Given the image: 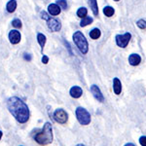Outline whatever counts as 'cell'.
<instances>
[{"label":"cell","instance_id":"obj_1","mask_svg":"<svg viewBox=\"0 0 146 146\" xmlns=\"http://www.w3.org/2000/svg\"><path fill=\"white\" fill-rule=\"evenodd\" d=\"M7 107L19 123L25 124L29 120L30 113L28 106L18 96H12L9 98L7 101Z\"/></svg>","mask_w":146,"mask_h":146},{"label":"cell","instance_id":"obj_2","mask_svg":"<svg viewBox=\"0 0 146 146\" xmlns=\"http://www.w3.org/2000/svg\"><path fill=\"white\" fill-rule=\"evenodd\" d=\"M53 129L52 124L49 122H46L43 129L40 133H36L34 136V140L40 145H47L53 142Z\"/></svg>","mask_w":146,"mask_h":146},{"label":"cell","instance_id":"obj_3","mask_svg":"<svg viewBox=\"0 0 146 146\" xmlns=\"http://www.w3.org/2000/svg\"><path fill=\"white\" fill-rule=\"evenodd\" d=\"M73 41H74L75 45L77 46V48L79 49V51L81 52L83 55H86L89 52V44L87 41L85 35L82 33L81 31H76L73 34Z\"/></svg>","mask_w":146,"mask_h":146},{"label":"cell","instance_id":"obj_4","mask_svg":"<svg viewBox=\"0 0 146 146\" xmlns=\"http://www.w3.org/2000/svg\"><path fill=\"white\" fill-rule=\"evenodd\" d=\"M75 115H76V118L78 120L80 125H82V126H87V125L91 123V114L85 108L83 107L76 108Z\"/></svg>","mask_w":146,"mask_h":146},{"label":"cell","instance_id":"obj_5","mask_svg":"<svg viewBox=\"0 0 146 146\" xmlns=\"http://www.w3.org/2000/svg\"><path fill=\"white\" fill-rule=\"evenodd\" d=\"M54 120L58 124H66L68 121V115L66 111L62 108H58L54 112Z\"/></svg>","mask_w":146,"mask_h":146},{"label":"cell","instance_id":"obj_6","mask_svg":"<svg viewBox=\"0 0 146 146\" xmlns=\"http://www.w3.org/2000/svg\"><path fill=\"white\" fill-rule=\"evenodd\" d=\"M131 34L129 32H127L123 35H116V44L118 47L121 48H126L128 46L129 42L131 41Z\"/></svg>","mask_w":146,"mask_h":146},{"label":"cell","instance_id":"obj_7","mask_svg":"<svg viewBox=\"0 0 146 146\" xmlns=\"http://www.w3.org/2000/svg\"><path fill=\"white\" fill-rule=\"evenodd\" d=\"M47 25H48L49 29H51L53 32L60 31V28H62V23L58 22V20L52 19V18H50L48 21H47Z\"/></svg>","mask_w":146,"mask_h":146},{"label":"cell","instance_id":"obj_8","mask_svg":"<svg viewBox=\"0 0 146 146\" xmlns=\"http://www.w3.org/2000/svg\"><path fill=\"white\" fill-rule=\"evenodd\" d=\"M90 90H91V93L93 94L94 98H95L96 100L100 101V102H103V101H104V96H103L102 93H101L100 89L98 88L96 85H92Z\"/></svg>","mask_w":146,"mask_h":146},{"label":"cell","instance_id":"obj_9","mask_svg":"<svg viewBox=\"0 0 146 146\" xmlns=\"http://www.w3.org/2000/svg\"><path fill=\"white\" fill-rule=\"evenodd\" d=\"M21 37L22 36H21L20 31H18V30H16V29H13L9 32V40H10V42L12 44H14V45L20 43Z\"/></svg>","mask_w":146,"mask_h":146},{"label":"cell","instance_id":"obj_10","mask_svg":"<svg viewBox=\"0 0 146 146\" xmlns=\"http://www.w3.org/2000/svg\"><path fill=\"white\" fill-rule=\"evenodd\" d=\"M70 96H72L73 98H79L82 96V94H83V90L82 88H80L78 86H74L70 89V92H69Z\"/></svg>","mask_w":146,"mask_h":146},{"label":"cell","instance_id":"obj_11","mask_svg":"<svg viewBox=\"0 0 146 146\" xmlns=\"http://www.w3.org/2000/svg\"><path fill=\"white\" fill-rule=\"evenodd\" d=\"M141 62V58L139 55H137V54H131V55H129V62L131 65H133V66H136V65H138Z\"/></svg>","mask_w":146,"mask_h":146},{"label":"cell","instance_id":"obj_12","mask_svg":"<svg viewBox=\"0 0 146 146\" xmlns=\"http://www.w3.org/2000/svg\"><path fill=\"white\" fill-rule=\"evenodd\" d=\"M113 91H114L115 95H120L122 92V83L119 80V78L113 79Z\"/></svg>","mask_w":146,"mask_h":146},{"label":"cell","instance_id":"obj_13","mask_svg":"<svg viewBox=\"0 0 146 146\" xmlns=\"http://www.w3.org/2000/svg\"><path fill=\"white\" fill-rule=\"evenodd\" d=\"M60 11H62V9H60V6H58L56 4H50V5L48 6V12L49 14L52 16H56L58 15V14L60 13Z\"/></svg>","mask_w":146,"mask_h":146},{"label":"cell","instance_id":"obj_14","mask_svg":"<svg viewBox=\"0 0 146 146\" xmlns=\"http://www.w3.org/2000/svg\"><path fill=\"white\" fill-rule=\"evenodd\" d=\"M6 9L9 13H14L17 9V1L16 0H10V1L7 3Z\"/></svg>","mask_w":146,"mask_h":146},{"label":"cell","instance_id":"obj_15","mask_svg":"<svg viewBox=\"0 0 146 146\" xmlns=\"http://www.w3.org/2000/svg\"><path fill=\"white\" fill-rule=\"evenodd\" d=\"M89 5H90L94 15L98 16V2H96V0H89Z\"/></svg>","mask_w":146,"mask_h":146},{"label":"cell","instance_id":"obj_16","mask_svg":"<svg viewBox=\"0 0 146 146\" xmlns=\"http://www.w3.org/2000/svg\"><path fill=\"white\" fill-rule=\"evenodd\" d=\"M46 36L44 35L43 33H38L37 34V41H38L40 47H41L42 51H43V48L45 47V44H46Z\"/></svg>","mask_w":146,"mask_h":146},{"label":"cell","instance_id":"obj_17","mask_svg":"<svg viewBox=\"0 0 146 146\" xmlns=\"http://www.w3.org/2000/svg\"><path fill=\"white\" fill-rule=\"evenodd\" d=\"M103 13H104V15L106 16V17L110 18L114 15L115 10H114V8H112L111 6H106V7L103 8Z\"/></svg>","mask_w":146,"mask_h":146},{"label":"cell","instance_id":"obj_18","mask_svg":"<svg viewBox=\"0 0 146 146\" xmlns=\"http://www.w3.org/2000/svg\"><path fill=\"white\" fill-rule=\"evenodd\" d=\"M100 35H101V32L98 28H94V29L90 32V37L94 40L98 39L100 37Z\"/></svg>","mask_w":146,"mask_h":146},{"label":"cell","instance_id":"obj_19","mask_svg":"<svg viewBox=\"0 0 146 146\" xmlns=\"http://www.w3.org/2000/svg\"><path fill=\"white\" fill-rule=\"evenodd\" d=\"M94 22V19L93 18H91V17H85L82 19V21H81V23H80V27H87L88 25H91L92 23Z\"/></svg>","mask_w":146,"mask_h":146},{"label":"cell","instance_id":"obj_20","mask_svg":"<svg viewBox=\"0 0 146 146\" xmlns=\"http://www.w3.org/2000/svg\"><path fill=\"white\" fill-rule=\"evenodd\" d=\"M87 14H88V10H87L85 7H82V8H79L78 11H77V16H78L79 18L83 19L87 16Z\"/></svg>","mask_w":146,"mask_h":146},{"label":"cell","instance_id":"obj_21","mask_svg":"<svg viewBox=\"0 0 146 146\" xmlns=\"http://www.w3.org/2000/svg\"><path fill=\"white\" fill-rule=\"evenodd\" d=\"M56 5L60 6V8L62 9H66L67 8V3H66V0H56Z\"/></svg>","mask_w":146,"mask_h":146},{"label":"cell","instance_id":"obj_22","mask_svg":"<svg viewBox=\"0 0 146 146\" xmlns=\"http://www.w3.org/2000/svg\"><path fill=\"white\" fill-rule=\"evenodd\" d=\"M12 25L16 28H21L22 27V22H21L19 19H15V20H13V22H12Z\"/></svg>","mask_w":146,"mask_h":146},{"label":"cell","instance_id":"obj_23","mask_svg":"<svg viewBox=\"0 0 146 146\" xmlns=\"http://www.w3.org/2000/svg\"><path fill=\"white\" fill-rule=\"evenodd\" d=\"M145 23H146L145 20H139V21H137V23H136V25H137L140 29H145V28H146Z\"/></svg>","mask_w":146,"mask_h":146},{"label":"cell","instance_id":"obj_24","mask_svg":"<svg viewBox=\"0 0 146 146\" xmlns=\"http://www.w3.org/2000/svg\"><path fill=\"white\" fill-rule=\"evenodd\" d=\"M40 15H41V19H43V20H45V21H48L49 19L51 18L50 16L48 15V13H46L45 11H42Z\"/></svg>","mask_w":146,"mask_h":146},{"label":"cell","instance_id":"obj_25","mask_svg":"<svg viewBox=\"0 0 146 146\" xmlns=\"http://www.w3.org/2000/svg\"><path fill=\"white\" fill-rule=\"evenodd\" d=\"M139 143L141 146H146V136L145 135H142L140 136L139 138Z\"/></svg>","mask_w":146,"mask_h":146},{"label":"cell","instance_id":"obj_26","mask_svg":"<svg viewBox=\"0 0 146 146\" xmlns=\"http://www.w3.org/2000/svg\"><path fill=\"white\" fill-rule=\"evenodd\" d=\"M23 58H25V60H28V62H30L31 60V56L29 55V54H23Z\"/></svg>","mask_w":146,"mask_h":146},{"label":"cell","instance_id":"obj_27","mask_svg":"<svg viewBox=\"0 0 146 146\" xmlns=\"http://www.w3.org/2000/svg\"><path fill=\"white\" fill-rule=\"evenodd\" d=\"M42 62L44 63V64H47V63L49 62V58L47 56H42Z\"/></svg>","mask_w":146,"mask_h":146},{"label":"cell","instance_id":"obj_28","mask_svg":"<svg viewBox=\"0 0 146 146\" xmlns=\"http://www.w3.org/2000/svg\"><path fill=\"white\" fill-rule=\"evenodd\" d=\"M125 146H135L133 143H127V144H125Z\"/></svg>","mask_w":146,"mask_h":146},{"label":"cell","instance_id":"obj_29","mask_svg":"<svg viewBox=\"0 0 146 146\" xmlns=\"http://www.w3.org/2000/svg\"><path fill=\"white\" fill-rule=\"evenodd\" d=\"M2 135H3V133H2V131H0V139L2 138Z\"/></svg>","mask_w":146,"mask_h":146},{"label":"cell","instance_id":"obj_30","mask_svg":"<svg viewBox=\"0 0 146 146\" xmlns=\"http://www.w3.org/2000/svg\"><path fill=\"white\" fill-rule=\"evenodd\" d=\"M76 146H86V145H84V144H82V143H80V144H77Z\"/></svg>","mask_w":146,"mask_h":146},{"label":"cell","instance_id":"obj_31","mask_svg":"<svg viewBox=\"0 0 146 146\" xmlns=\"http://www.w3.org/2000/svg\"><path fill=\"white\" fill-rule=\"evenodd\" d=\"M114 1H116V2H118V1H120V0H114Z\"/></svg>","mask_w":146,"mask_h":146}]
</instances>
